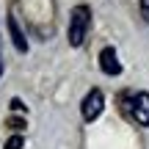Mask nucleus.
I'll return each mask as SVG.
<instances>
[{
    "mask_svg": "<svg viewBox=\"0 0 149 149\" xmlns=\"http://www.w3.org/2000/svg\"><path fill=\"white\" fill-rule=\"evenodd\" d=\"M138 3H141V11H144V17L149 19V0H138Z\"/></svg>",
    "mask_w": 149,
    "mask_h": 149,
    "instance_id": "nucleus-7",
    "label": "nucleus"
},
{
    "mask_svg": "<svg viewBox=\"0 0 149 149\" xmlns=\"http://www.w3.org/2000/svg\"><path fill=\"white\" fill-rule=\"evenodd\" d=\"M100 69L105 74H119V72H122V64H119L116 50H113V47H105L100 53Z\"/></svg>",
    "mask_w": 149,
    "mask_h": 149,
    "instance_id": "nucleus-4",
    "label": "nucleus"
},
{
    "mask_svg": "<svg viewBox=\"0 0 149 149\" xmlns=\"http://www.w3.org/2000/svg\"><path fill=\"white\" fill-rule=\"evenodd\" d=\"M102 105H105V97H102V91H100V88H91L88 94L83 97V105H80L83 119H86V122H94V119L102 113Z\"/></svg>",
    "mask_w": 149,
    "mask_h": 149,
    "instance_id": "nucleus-2",
    "label": "nucleus"
},
{
    "mask_svg": "<svg viewBox=\"0 0 149 149\" xmlns=\"http://www.w3.org/2000/svg\"><path fill=\"white\" fill-rule=\"evenodd\" d=\"M6 149H22V138L19 135H11V138L6 141Z\"/></svg>",
    "mask_w": 149,
    "mask_h": 149,
    "instance_id": "nucleus-6",
    "label": "nucleus"
},
{
    "mask_svg": "<svg viewBox=\"0 0 149 149\" xmlns=\"http://www.w3.org/2000/svg\"><path fill=\"white\" fill-rule=\"evenodd\" d=\"M0 77H3V53H0Z\"/></svg>",
    "mask_w": 149,
    "mask_h": 149,
    "instance_id": "nucleus-9",
    "label": "nucleus"
},
{
    "mask_svg": "<svg viewBox=\"0 0 149 149\" xmlns=\"http://www.w3.org/2000/svg\"><path fill=\"white\" fill-rule=\"evenodd\" d=\"M91 28V8L88 6H74L69 14V44L72 47H80Z\"/></svg>",
    "mask_w": 149,
    "mask_h": 149,
    "instance_id": "nucleus-1",
    "label": "nucleus"
},
{
    "mask_svg": "<svg viewBox=\"0 0 149 149\" xmlns=\"http://www.w3.org/2000/svg\"><path fill=\"white\" fill-rule=\"evenodd\" d=\"M6 25H8V33H11V42H14V47L19 50V53H28V42H25V33L19 31V22H17V17H14V14H8Z\"/></svg>",
    "mask_w": 149,
    "mask_h": 149,
    "instance_id": "nucleus-5",
    "label": "nucleus"
},
{
    "mask_svg": "<svg viewBox=\"0 0 149 149\" xmlns=\"http://www.w3.org/2000/svg\"><path fill=\"white\" fill-rule=\"evenodd\" d=\"M11 108H14V111H25V105H22L19 100H14V102H11Z\"/></svg>",
    "mask_w": 149,
    "mask_h": 149,
    "instance_id": "nucleus-8",
    "label": "nucleus"
},
{
    "mask_svg": "<svg viewBox=\"0 0 149 149\" xmlns=\"http://www.w3.org/2000/svg\"><path fill=\"white\" fill-rule=\"evenodd\" d=\"M130 113L141 127H149V94L146 91H138V94L130 97Z\"/></svg>",
    "mask_w": 149,
    "mask_h": 149,
    "instance_id": "nucleus-3",
    "label": "nucleus"
}]
</instances>
